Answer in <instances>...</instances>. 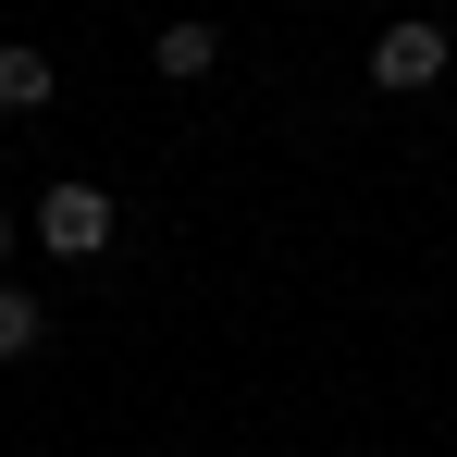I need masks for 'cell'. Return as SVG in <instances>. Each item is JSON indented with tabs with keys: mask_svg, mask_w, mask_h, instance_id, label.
<instances>
[{
	"mask_svg": "<svg viewBox=\"0 0 457 457\" xmlns=\"http://www.w3.org/2000/svg\"><path fill=\"white\" fill-rule=\"evenodd\" d=\"M50 50H25V37H0V112H50Z\"/></svg>",
	"mask_w": 457,
	"mask_h": 457,
	"instance_id": "cell-3",
	"label": "cell"
},
{
	"mask_svg": "<svg viewBox=\"0 0 457 457\" xmlns=\"http://www.w3.org/2000/svg\"><path fill=\"white\" fill-rule=\"evenodd\" d=\"M37 334H50L37 297H12V285H0V371H12V359H37Z\"/></svg>",
	"mask_w": 457,
	"mask_h": 457,
	"instance_id": "cell-5",
	"label": "cell"
},
{
	"mask_svg": "<svg viewBox=\"0 0 457 457\" xmlns=\"http://www.w3.org/2000/svg\"><path fill=\"white\" fill-rule=\"evenodd\" d=\"M37 247H50V260H99V247H112V198H99V186H50V198H37Z\"/></svg>",
	"mask_w": 457,
	"mask_h": 457,
	"instance_id": "cell-1",
	"label": "cell"
},
{
	"mask_svg": "<svg viewBox=\"0 0 457 457\" xmlns=\"http://www.w3.org/2000/svg\"><path fill=\"white\" fill-rule=\"evenodd\" d=\"M0 260H12V211H0Z\"/></svg>",
	"mask_w": 457,
	"mask_h": 457,
	"instance_id": "cell-6",
	"label": "cell"
},
{
	"mask_svg": "<svg viewBox=\"0 0 457 457\" xmlns=\"http://www.w3.org/2000/svg\"><path fill=\"white\" fill-rule=\"evenodd\" d=\"M445 75V25H420V12H395L371 37V87H433Z\"/></svg>",
	"mask_w": 457,
	"mask_h": 457,
	"instance_id": "cell-2",
	"label": "cell"
},
{
	"mask_svg": "<svg viewBox=\"0 0 457 457\" xmlns=\"http://www.w3.org/2000/svg\"><path fill=\"white\" fill-rule=\"evenodd\" d=\"M149 62H161V75H211V62H223V25H198V12H186V25H161Z\"/></svg>",
	"mask_w": 457,
	"mask_h": 457,
	"instance_id": "cell-4",
	"label": "cell"
}]
</instances>
